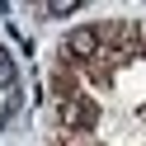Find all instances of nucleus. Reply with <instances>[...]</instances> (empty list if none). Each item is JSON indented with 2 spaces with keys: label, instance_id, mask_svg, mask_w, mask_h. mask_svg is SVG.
Segmentation results:
<instances>
[{
  "label": "nucleus",
  "instance_id": "nucleus-2",
  "mask_svg": "<svg viewBox=\"0 0 146 146\" xmlns=\"http://www.w3.org/2000/svg\"><path fill=\"white\" fill-rule=\"evenodd\" d=\"M0 85L14 90V61H10V52H5V47H0Z\"/></svg>",
  "mask_w": 146,
  "mask_h": 146
},
{
  "label": "nucleus",
  "instance_id": "nucleus-1",
  "mask_svg": "<svg viewBox=\"0 0 146 146\" xmlns=\"http://www.w3.org/2000/svg\"><path fill=\"white\" fill-rule=\"evenodd\" d=\"M99 118H104V108H99V99L90 90H80V94H71V99L57 104V127L66 137H90L99 127Z\"/></svg>",
  "mask_w": 146,
  "mask_h": 146
}]
</instances>
